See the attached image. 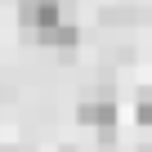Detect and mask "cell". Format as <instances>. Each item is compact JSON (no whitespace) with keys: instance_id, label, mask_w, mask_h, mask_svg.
I'll return each mask as SVG.
<instances>
[{"instance_id":"cell-1","label":"cell","mask_w":152,"mask_h":152,"mask_svg":"<svg viewBox=\"0 0 152 152\" xmlns=\"http://www.w3.org/2000/svg\"><path fill=\"white\" fill-rule=\"evenodd\" d=\"M18 18H23V27H31V36L49 31L63 23V0H18Z\"/></svg>"},{"instance_id":"cell-2","label":"cell","mask_w":152,"mask_h":152,"mask_svg":"<svg viewBox=\"0 0 152 152\" xmlns=\"http://www.w3.org/2000/svg\"><path fill=\"white\" fill-rule=\"evenodd\" d=\"M76 121H81V125H94V130H103V134H112L116 103H112V99H85L81 107H76Z\"/></svg>"},{"instance_id":"cell-3","label":"cell","mask_w":152,"mask_h":152,"mask_svg":"<svg viewBox=\"0 0 152 152\" xmlns=\"http://www.w3.org/2000/svg\"><path fill=\"white\" fill-rule=\"evenodd\" d=\"M31 40L45 45V49H63V58H72V49L81 45V27H76V23H58V27H49V31H36Z\"/></svg>"},{"instance_id":"cell-4","label":"cell","mask_w":152,"mask_h":152,"mask_svg":"<svg viewBox=\"0 0 152 152\" xmlns=\"http://www.w3.org/2000/svg\"><path fill=\"white\" fill-rule=\"evenodd\" d=\"M134 116H139L143 125H152V90H148V94H139V107H134Z\"/></svg>"},{"instance_id":"cell-5","label":"cell","mask_w":152,"mask_h":152,"mask_svg":"<svg viewBox=\"0 0 152 152\" xmlns=\"http://www.w3.org/2000/svg\"><path fill=\"white\" fill-rule=\"evenodd\" d=\"M5 152H31V148H14V143H9V148H5Z\"/></svg>"}]
</instances>
